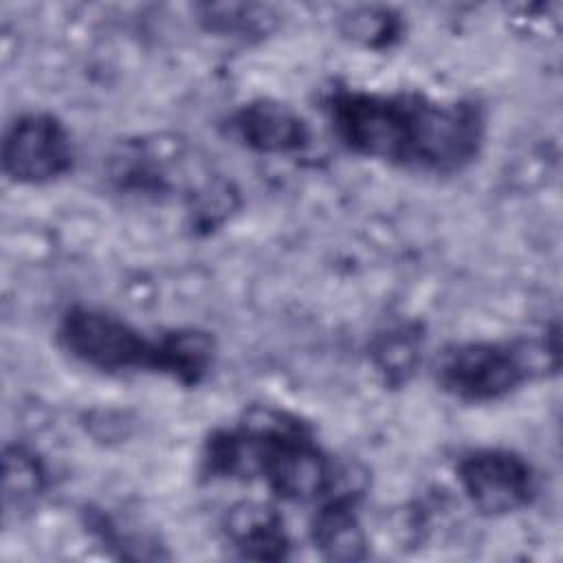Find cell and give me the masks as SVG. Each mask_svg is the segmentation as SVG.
<instances>
[{
	"label": "cell",
	"mask_w": 563,
	"mask_h": 563,
	"mask_svg": "<svg viewBox=\"0 0 563 563\" xmlns=\"http://www.w3.org/2000/svg\"><path fill=\"white\" fill-rule=\"evenodd\" d=\"M207 9V20L213 31L235 33V35H260L271 29L273 18L264 7L244 4H211Z\"/></svg>",
	"instance_id": "4fadbf2b"
},
{
	"label": "cell",
	"mask_w": 563,
	"mask_h": 563,
	"mask_svg": "<svg viewBox=\"0 0 563 563\" xmlns=\"http://www.w3.org/2000/svg\"><path fill=\"white\" fill-rule=\"evenodd\" d=\"M222 532L242 559L282 561L290 556V537L284 517L262 501H238L227 508Z\"/></svg>",
	"instance_id": "9c48e42d"
},
{
	"label": "cell",
	"mask_w": 563,
	"mask_h": 563,
	"mask_svg": "<svg viewBox=\"0 0 563 563\" xmlns=\"http://www.w3.org/2000/svg\"><path fill=\"white\" fill-rule=\"evenodd\" d=\"M75 163L68 128L51 112L20 114L2 139V172L18 185H44L66 176Z\"/></svg>",
	"instance_id": "8992f818"
},
{
	"label": "cell",
	"mask_w": 563,
	"mask_h": 563,
	"mask_svg": "<svg viewBox=\"0 0 563 563\" xmlns=\"http://www.w3.org/2000/svg\"><path fill=\"white\" fill-rule=\"evenodd\" d=\"M400 31V24L396 18L387 15H356L350 20V31L356 40H361L365 46H385L396 37Z\"/></svg>",
	"instance_id": "5bb4252c"
},
{
	"label": "cell",
	"mask_w": 563,
	"mask_h": 563,
	"mask_svg": "<svg viewBox=\"0 0 563 563\" xmlns=\"http://www.w3.org/2000/svg\"><path fill=\"white\" fill-rule=\"evenodd\" d=\"M323 108L347 152L413 172L455 174L475 161L486 139L482 103L464 97L334 88Z\"/></svg>",
	"instance_id": "6da1fadb"
},
{
	"label": "cell",
	"mask_w": 563,
	"mask_h": 563,
	"mask_svg": "<svg viewBox=\"0 0 563 563\" xmlns=\"http://www.w3.org/2000/svg\"><path fill=\"white\" fill-rule=\"evenodd\" d=\"M372 361L376 369L394 385L409 378L416 369L420 350H422V334L420 328L413 323H400L394 328L383 330L372 341Z\"/></svg>",
	"instance_id": "7c38bea8"
},
{
	"label": "cell",
	"mask_w": 563,
	"mask_h": 563,
	"mask_svg": "<svg viewBox=\"0 0 563 563\" xmlns=\"http://www.w3.org/2000/svg\"><path fill=\"white\" fill-rule=\"evenodd\" d=\"M455 477L471 506L486 517L528 508L539 490L534 466L517 451L499 446L471 449L457 460Z\"/></svg>",
	"instance_id": "5b68a950"
},
{
	"label": "cell",
	"mask_w": 563,
	"mask_h": 563,
	"mask_svg": "<svg viewBox=\"0 0 563 563\" xmlns=\"http://www.w3.org/2000/svg\"><path fill=\"white\" fill-rule=\"evenodd\" d=\"M57 339L79 363L108 374L156 372L161 365V334L145 336L130 321L90 306H73L57 325Z\"/></svg>",
	"instance_id": "277c9868"
},
{
	"label": "cell",
	"mask_w": 563,
	"mask_h": 563,
	"mask_svg": "<svg viewBox=\"0 0 563 563\" xmlns=\"http://www.w3.org/2000/svg\"><path fill=\"white\" fill-rule=\"evenodd\" d=\"M211 479H262L268 490L297 504L321 501L339 488V468L299 418L255 407L233 427L216 429L202 449Z\"/></svg>",
	"instance_id": "7a4b0ae2"
},
{
	"label": "cell",
	"mask_w": 563,
	"mask_h": 563,
	"mask_svg": "<svg viewBox=\"0 0 563 563\" xmlns=\"http://www.w3.org/2000/svg\"><path fill=\"white\" fill-rule=\"evenodd\" d=\"M314 548L328 561H361L367 556V534L358 517V490L339 486L319 501L310 521Z\"/></svg>",
	"instance_id": "ba28073f"
},
{
	"label": "cell",
	"mask_w": 563,
	"mask_h": 563,
	"mask_svg": "<svg viewBox=\"0 0 563 563\" xmlns=\"http://www.w3.org/2000/svg\"><path fill=\"white\" fill-rule=\"evenodd\" d=\"M2 506L4 515L29 510L37 504L48 486L42 460L24 444H9L2 460Z\"/></svg>",
	"instance_id": "8fae6325"
},
{
	"label": "cell",
	"mask_w": 563,
	"mask_h": 563,
	"mask_svg": "<svg viewBox=\"0 0 563 563\" xmlns=\"http://www.w3.org/2000/svg\"><path fill=\"white\" fill-rule=\"evenodd\" d=\"M559 334L512 341H466L449 345L435 363V380L455 400L484 405L501 400L526 383L556 372Z\"/></svg>",
	"instance_id": "3957f363"
},
{
	"label": "cell",
	"mask_w": 563,
	"mask_h": 563,
	"mask_svg": "<svg viewBox=\"0 0 563 563\" xmlns=\"http://www.w3.org/2000/svg\"><path fill=\"white\" fill-rule=\"evenodd\" d=\"M216 341L209 332L183 328L161 334V367L158 374L194 387L213 367Z\"/></svg>",
	"instance_id": "30bf717a"
},
{
	"label": "cell",
	"mask_w": 563,
	"mask_h": 563,
	"mask_svg": "<svg viewBox=\"0 0 563 563\" xmlns=\"http://www.w3.org/2000/svg\"><path fill=\"white\" fill-rule=\"evenodd\" d=\"M229 132L246 150L266 156H290L303 152L312 132L308 121L275 99H253L229 117Z\"/></svg>",
	"instance_id": "52a82bcc"
}]
</instances>
